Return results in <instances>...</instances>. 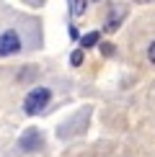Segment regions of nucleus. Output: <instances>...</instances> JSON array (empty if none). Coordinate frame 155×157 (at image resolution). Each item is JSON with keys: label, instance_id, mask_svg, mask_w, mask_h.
Returning <instances> with one entry per match:
<instances>
[{"label": "nucleus", "instance_id": "423d86ee", "mask_svg": "<svg viewBox=\"0 0 155 157\" xmlns=\"http://www.w3.org/2000/svg\"><path fill=\"white\" fill-rule=\"evenodd\" d=\"M70 64L78 67V64H83V49H75L73 54H70Z\"/></svg>", "mask_w": 155, "mask_h": 157}, {"label": "nucleus", "instance_id": "0eeeda50", "mask_svg": "<svg viewBox=\"0 0 155 157\" xmlns=\"http://www.w3.org/2000/svg\"><path fill=\"white\" fill-rule=\"evenodd\" d=\"M116 26H119V21H116V16H111L106 21V31H116Z\"/></svg>", "mask_w": 155, "mask_h": 157}, {"label": "nucleus", "instance_id": "39448f33", "mask_svg": "<svg viewBox=\"0 0 155 157\" xmlns=\"http://www.w3.org/2000/svg\"><path fill=\"white\" fill-rule=\"evenodd\" d=\"M85 0H73V3H70V13H73V16H83V13H85Z\"/></svg>", "mask_w": 155, "mask_h": 157}, {"label": "nucleus", "instance_id": "f257e3e1", "mask_svg": "<svg viewBox=\"0 0 155 157\" xmlns=\"http://www.w3.org/2000/svg\"><path fill=\"white\" fill-rule=\"evenodd\" d=\"M52 101V93H49V88H34V90H29L23 98V111L29 116H36L39 111H44L47 108V103Z\"/></svg>", "mask_w": 155, "mask_h": 157}, {"label": "nucleus", "instance_id": "f03ea898", "mask_svg": "<svg viewBox=\"0 0 155 157\" xmlns=\"http://www.w3.org/2000/svg\"><path fill=\"white\" fill-rule=\"evenodd\" d=\"M21 52V36L16 29H5L0 34V57H10Z\"/></svg>", "mask_w": 155, "mask_h": 157}, {"label": "nucleus", "instance_id": "7ed1b4c3", "mask_svg": "<svg viewBox=\"0 0 155 157\" xmlns=\"http://www.w3.org/2000/svg\"><path fill=\"white\" fill-rule=\"evenodd\" d=\"M42 132L39 129H26V132L21 134V139H18V149L21 152H31V149H39L42 147Z\"/></svg>", "mask_w": 155, "mask_h": 157}, {"label": "nucleus", "instance_id": "20e7f679", "mask_svg": "<svg viewBox=\"0 0 155 157\" xmlns=\"http://www.w3.org/2000/svg\"><path fill=\"white\" fill-rule=\"evenodd\" d=\"M98 39H101V34H98V31H90V34H85V36L80 39V47H83V49L96 47V44H98Z\"/></svg>", "mask_w": 155, "mask_h": 157}, {"label": "nucleus", "instance_id": "6e6552de", "mask_svg": "<svg viewBox=\"0 0 155 157\" xmlns=\"http://www.w3.org/2000/svg\"><path fill=\"white\" fill-rule=\"evenodd\" d=\"M147 59H150V62L155 64V41L150 44V47H147Z\"/></svg>", "mask_w": 155, "mask_h": 157}]
</instances>
